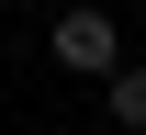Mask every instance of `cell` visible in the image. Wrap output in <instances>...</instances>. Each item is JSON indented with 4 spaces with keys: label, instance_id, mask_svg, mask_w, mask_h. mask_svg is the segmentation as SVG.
I'll list each match as a JSON object with an SVG mask.
<instances>
[{
    "label": "cell",
    "instance_id": "obj_2",
    "mask_svg": "<svg viewBox=\"0 0 146 135\" xmlns=\"http://www.w3.org/2000/svg\"><path fill=\"white\" fill-rule=\"evenodd\" d=\"M112 124L146 135V68H112Z\"/></svg>",
    "mask_w": 146,
    "mask_h": 135
},
{
    "label": "cell",
    "instance_id": "obj_1",
    "mask_svg": "<svg viewBox=\"0 0 146 135\" xmlns=\"http://www.w3.org/2000/svg\"><path fill=\"white\" fill-rule=\"evenodd\" d=\"M56 57H68L79 79H112V68H124V34H112V11H101V0L56 11Z\"/></svg>",
    "mask_w": 146,
    "mask_h": 135
}]
</instances>
